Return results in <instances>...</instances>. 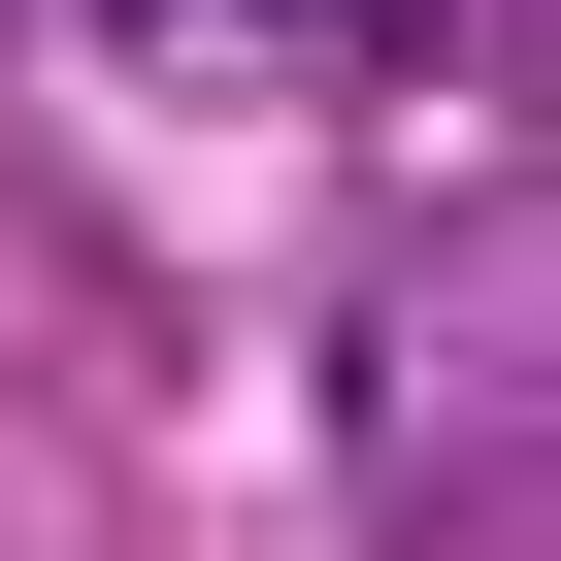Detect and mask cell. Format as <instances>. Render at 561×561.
Instances as JSON below:
<instances>
[]
</instances>
